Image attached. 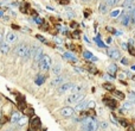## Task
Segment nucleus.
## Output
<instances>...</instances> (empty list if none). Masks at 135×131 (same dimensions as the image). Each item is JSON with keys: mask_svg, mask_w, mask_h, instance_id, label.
<instances>
[{"mask_svg": "<svg viewBox=\"0 0 135 131\" xmlns=\"http://www.w3.org/2000/svg\"><path fill=\"white\" fill-rule=\"evenodd\" d=\"M82 1H84V2H87V1H91V0H82Z\"/></svg>", "mask_w": 135, "mask_h": 131, "instance_id": "obj_51", "label": "nucleus"}, {"mask_svg": "<svg viewBox=\"0 0 135 131\" xmlns=\"http://www.w3.org/2000/svg\"><path fill=\"white\" fill-rule=\"evenodd\" d=\"M59 2H61V4H63V5H66V4L69 2V0H59Z\"/></svg>", "mask_w": 135, "mask_h": 131, "instance_id": "obj_46", "label": "nucleus"}, {"mask_svg": "<svg viewBox=\"0 0 135 131\" xmlns=\"http://www.w3.org/2000/svg\"><path fill=\"white\" fill-rule=\"evenodd\" d=\"M121 13H122V10H121V9L114 10V11H111V12H110V17H111V18H116V17H118Z\"/></svg>", "mask_w": 135, "mask_h": 131, "instance_id": "obj_19", "label": "nucleus"}, {"mask_svg": "<svg viewBox=\"0 0 135 131\" xmlns=\"http://www.w3.org/2000/svg\"><path fill=\"white\" fill-rule=\"evenodd\" d=\"M61 114L63 116V117H65V118H68V117H71L72 114H73V112H75V110L72 109V107H70V106H66V107H63V109H61Z\"/></svg>", "mask_w": 135, "mask_h": 131, "instance_id": "obj_5", "label": "nucleus"}, {"mask_svg": "<svg viewBox=\"0 0 135 131\" xmlns=\"http://www.w3.org/2000/svg\"><path fill=\"white\" fill-rule=\"evenodd\" d=\"M25 123H26V118H23V117H21V118H20V120L18 122V124H20V125H24Z\"/></svg>", "mask_w": 135, "mask_h": 131, "instance_id": "obj_41", "label": "nucleus"}, {"mask_svg": "<svg viewBox=\"0 0 135 131\" xmlns=\"http://www.w3.org/2000/svg\"><path fill=\"white\" fill-rule=\"evenodd\" d=\"M64 80H65L64 76H62V75H57L54 80L51 81V86H56V87H57V86H61V85L64 82Z\"/></svg>", "mask_w": 135, "mask_h": 131, "instance_id": "obj_9", "label": "nucleus"}, {"mask_svg": "<svg viewBox=\"0 0 135 131\" xmlns=\"http://www.w3.org/2000/svg\"><path fill=\"white\" fill-rule=\"evenodd\" d=\"M35 23H36V24H43V19L36 17V18H35Z\"/></svg>", "mask_w": 135, "mask_h": 131, "instance_id": "obj_39", "label": "nucleus"}, {"mask_svg": "<svg viewBox=\"0 0 135 131\" xmlns=\"http://www.w3.org/2000/svg\"><path fill=\"white\" fill-rule=\"evenodd\" d=\"M66 13H68V16H69V17H75V13H73V12H72V10H66Z\"/></svg>", "mask_w": 135, "mask_h": 131, "instance_id": "obj_38", "label": "nucleus"}, {"mask_svg": "<svg viewBox=\"0 0 135 131\" xmlns=\"http://www.w3.org/2000/svg\"><path fill=\"white\" fill-rule=\"evenodd\" d=\"M121 24H122L123 26H128V25L130 24V14H129V13H127V14H125V16L122 17Z\"/></svg>", "mask_w": 135, "mask_h": 131, "instance_id": "obj_13", "label": "nucleus"}, {"mask_svg": "<svg viewBox=\"0 0 135 131\" xmlns=\"http://www.w3.org/2000/svg\"><path fill=\"white\" fill-rule=\"evenodd\" d=\"M110 119L113 120V123H115V124H118V122H117V119L115 118V116H114V114H110Z\"/></svg>", "mask_w": 135, "mask_h": 131, "instance_id": "obj_40", "label": "nucleus"}, {"mask_svg": "<svg viewBox=\"0 0 135 131\" xmlns=\"http://www.w3.org/2000/svg\"><path fill=\"white\" fill-rule=\"evenodd\" d=\"M114 94L116 95L118 99H125V94L122 92H120V91H114Z\"/></svg>", "mask_w": 135, "mask_h": 131, "instance_id": "obj_25", "label": "nucleus"}, {"mask_svg": "<svg viewBox=\"0 0 135 131\" xmlns=\"http://www.w3.org/2000/svg\"><path fill=\"white\" fill-rule=\"evenodd\" d=\"M116 72H117V67H116V66H115V65H110V66H109V68H108V73H109V74L114 76V74H115Z\"/></svg>", "mask_w": 135, "mask_h": 131, "instance_id": "obj_22", "label": "nucleus"}, {"mask_svg": "<svg viewBox=\"0 0 135 131\" xmlns=\"http://www.w3.org/2000/svg\"><path fill=\"white\" fill-rule=\"evenodd\" d=\"M133 80H134V81H135V76H133Z\"/></svg>", "mask_w": 135, "mask_h": 131, "instance_id": "obj_53", "label": "nucleus"}, {"mask_svg": "<svg viewBox=\"0 0 135 131\" xmlns=\"http://www.w3.org/2000/svg\"><path fill=\"white\" fill-rule=\"evenodd\" d=\"M84 41H85L87 43H90V41H89V39H88V38H87V37H84Z\"/></svg>", "mask_w": 135, "mask_h": 131, "instance_id": "obj_49", "label": "nucleus"}, {"mask_svg": "<svg viewBox=\"0 0 135 131\" xmlns=\"http://www.w3.org/2000/svg\"><path fill=\"white\" fill-rule=\"evenodd\" d=\"M14 53H16V55H18L19 57H21L24 60H28L31 57V49H30V45L26 43H19L14 48Z\"/></svg>", "mask_w": 135, "mask_h": 131, "instance_id": "obj_1", "label": "nucleus"}, {"mask_svg": "<svg viewBox=\"0 0 135 131\" xmlns=\"http://www.w3.org/2000/svg\"><path fill=\"white\" fill-rule=\"evenodd\" d=\"M44 54H43V49L42 48H37V50H36V53H35V55H33V60L36 61V62H38L40 58H42V56H43Z\"/></svg>", "mask_w": 135, "mask_h": 131, "instance_id": "obj_11", "label": "nucleus"}, {"mask_svg": "<svg viewBox=\"0 0 135 131\" xmlns=\"http://www.w3.org/2000/svg\"><path fill=\"white\" fill-rule=\"evenodd\" d=\"M87 107H89V109H94V107H95V103H94V101H88Z\"/></svg>", "mask_w": 135, "mask_h": 131, "instance_id": "obj_37", "label": "nucleus"}, {"mask_svg": "<svg viewBox=\"0 0 135 131\" xmlns=\"http://www.w3.org/2000/svg\"><path fill=\"white\" fill-rule=\"evenodd\" d=\"M99 128V123L95 118H83L82 119V131H97Z\"/></svg>", "mask_w": 135, "mask_h": 131, "instance_id": "obj_2", "label": "nucleus"}, {"mask_svg": "<svg viewBox=\"0 0 135 131\" xmlns=\"http://www.w3.org/2000/svg\"><path fill=\"white\" fill-rule=\"evenodd\" d=\"M20 118H21V114L19 112H14L12 114V118H11V122L12 123H18L20 120Z\"/></svg>", "mask_w": 135, "mask_h": 131, "instance_id": "obj_17", "label": "nucleus"}, {"mask_svg": "<svg viewBox=\"0 0 135 131\" xmlns=\"http://www.w3.org/2000/svg\"><path fill=\"white\" fill-rule=\"evenodd\" d=\"M103 88L108 89V91H114V86L111 84H104L103 85Z\"/></svg>", "mask_w": 135, "mask_h": 131, "instance_id": "obj_28", "label": "nucleus"}, {"mask_svg": "<svg viewBox=\"0 0 135 131\" xmlns=\"http://www.w3.org/2000/svg\"><path fill=\"white\" fill-rule=\"evenodd\" d=\"M132 69H133V70H135V66H133V67H132Z\"/></svg>", "mask_w": 135, "mask_h": 131, "instance_id": "obj_52", "label": "nucleus"}, {"mask_svg": "<svg viewBox=\"0 0 135 131\" xmlns=\"http://www.w3.org/2000/svg\"><path fill=\"white\" fill-rule=\"evenodd\" d=\"M83 56H84V58H87V60H89V61H97V60H99L97 57L94 56V55H92L90 51H88V50L83 53Z\"/></svg>", "mask_w": 135, "mask_h": 131, "instance_id": "obj_14", "label": "nucleus"}, {"mask_svg": "<svg viewBox=\"0 0 135 131\" xmlns=\"http://www.w3.org/2000/svg\"><path fill=\"white\" fill-rule=\"evenodd\" d=\"M44 81H45V76L44 75H37V77H36V84L37 85H43L44 84Z\"/></svg>", "mask_w": 135, "mask_h": 131, "instance_id": "obj_21", "label": "nucleus"}, {"mask_svg": "<svg viewBox=\"0 0 135 131\" xmlns=\"http://www.w3.org/2000/svg\"><path fill=\"white\" fill-rule=\"evenodd\" d=\"M39 126V119L38 118H35L32 120V128H38Z\"/></svg>", "mask_w": 135, "mask_h": 131, "instance_id": "obj_32", "label": "nucleus"}, {"mask_svg": "<svg viewBox=\"0 0 135 131\" xmlns=\"http://www.w3.org/2000/svg\"><path fill=\"white\" fill-rule=\"evenodd\" d=\"M83 89H84V87L81 86V85H78V86H73L71 91H72V93H81Z\"/></svg>", "mask_w": 135, "mask_h": 131, "instance_id": "obj_23", "label": "nucleus"}, {"mask_svg": "<svg viewBox=\"0 0 135 131\" xmlns=\"http://www.w3.org/2000/svg\"><path fill=\"white\" fill-rule=\"evenodd\" d=\"M87 104H88V101H85V100H81L80 103H77V106L73 109L75 111H82L83 109H85L87 107Z\"/></svg>", "mask_w": 135, "mask_h": 131, "instance_id": "obj_15", "label": "nucleus"}, {"mask_svg": "<svg viewBox=\"0 0 135 131\" xmlns=\"http://www.w3.org/2000/svg\"><path fill=\"white\" fill-rule=\"evenodd\" d=\"M2 14H4V13H2V11H0V17H2Z\"/></svg>", "mask_w": 135, "mask_h": 131, "instance_id": "obj_50", "label": "nucleus"}, {"mask_svg": "<svg viewBox=\"0 0 135 131\" xmlns=\"http://www.w3.org/2000/svg\"><path fill=\"white\" fill-rule=\"evenodd\" d=\"M127 73H123V72H117V77L118 79H126Z\"/></svg>", "mask_w": 135, "mask_h": 131, "instance_id": "obj_33", "label": "nucleus"}, {"mask_svg": "<svg viewBox=\"0 0 135 131\" xmlns=\"http://www.w3.org/2000/svg\"><path fill=\"white\" fill-rule=\"evenodd\" d=\"M28 7V5L27 4H24V5H21V7H20V10H21V12H24V13H26L27 11H26V9Z\"/></svg>", "mask_w": 135, "mask_h": 131, "instance_id": "obj_35", "label": "nucleus"}, {"mask_svg": "<svg viewBox=\"0 0 135 131\" xmlns=\"http://www.w3.org/2000/svg\"><path fill=\"white\" fill-rule=\"evenodd\" d=\"M38 66H39V68L43 70V72H47L50 68H51V57L49 56V55H43L42 58L37 62Z\"/></svg>", "mask_w": 135, "mask_h": 131, "instance_id": "obj_3", "label": "nucleus"}, {"mask_svg": "<svg viewBox=\"0 0 135 131\" xmlns=\"http://www.w3.org/2000/svg\"><path fill=\"white\" fill-rule=\"evenodd\" d=\"M2 42H4V38H2V35H1V33H0V44H1V43H2Z\"/></svg>", "mask_w": 135, "mask_h": 131, "instance_id": "obj_47", "label": "nucleus"}, {"mask_svg": "<svg viewBox=\"0 0 135 131\" xmlns=\"http://www.w3.org/2000/svg\"><path fill=\"white\" fill-rule=\"evenodd\" d=\"M121 62H122L123 65H128V60H127V58H125V57L121 60Z\"/></svg>", "mask_w": 135, "mask_h": 131, "instance_id": "obj_45", "label": "nucleus"}, {"mask_svg": "<svg viewBox=\"0 0 135 131\" xmlns=\"http://www.w3.org/2000/svg\"><path fill=\"white\" fill-rule=\"evenodd\" d=\"M127 131H135V126H133V125H128V126H127Z\"/></svg>", "mask_w": 135, "mask_h": 131, "instance_id": "obj_42", "label": "nucleus"}, {"mask_svg": "<svg viewBox=\"0 0 135 131\" xmlns=\"http://www.w3.org/2000/svg\"><path fill=\"white\" fill-rule=\"evenodd\" d=\"M84 99V94L83 93H71L65 100V103L69 104V105H72V104H77L80 103L81 100Z\"/></svg>", "mask_w": 135, "mask_h": 131, "instance_id": "obj_4", "label": "nucleus"}, {"mask_svg": "<svg viewBox=\"0 0 135 131\" xmlns=\"http://www.w3.org/2000/svg\"><path fill=\"white\" fill-rule=\"evenodd\" d=\"M95 42H96V44H97L99 47H101V48H103V47H104V44H103V43H102V41L99 39V37H96V38H95Z\"/></svg>", "mask_w": 135, "mask_h": 131, "instance_id": "obj_31", "label": "nucleus"}, {"mask_svg": "<svg viewBox=\"0 0 135 131\" xmlns=\"http://www.w3.org/2000/svg\"><path fill=\"white\" fill-rule=\"evenodd\" d=\"M107 43H108V44H110V43H111V38H110V37L107 38Z\"/></svg>", "mask_w": 135, "mask_h": 131, "instance_id": "obj_48", "label": "nucleus"}, {"mask_svg": "<svg viewBox=\"0 0 135 131\" xmlns=\"http://www.w3.org/2000/svg\"><path fill=\"white\" fill-rule=\"evenodd\" d=\"M135 0H125L123 1V7L125 6H127V5H132V4H134Z\"/></svg>", "mask_w": 135, "mask_h": 131, "instance_id": "obj_34", "label": "nucleus"}, {"mask_svg": "<svg viewBox=\"0 0 135 131\" xmlns=\"http://www.w3.org/2000/svg\"><path fill=\"white\" fill-rule=\"evenodd\" d=\"M117 122H118V124H121V125L125 126V128L128 126V122H127L126 119H117Z\"/></svg>", "mask_w": 135, "mask_h": 131, "instance_id": "obj_30", "label": "nucleus"}, {"mask_svg": "<svg viewBox=\"0 0 135 131\" xmlns=\"http://www.w3.org/2000/svg\"><path fill=\"white\" fill-rule=\"evenodd\" d=\"M106 104H107V106H109L110 109H116L117 106V101L116 100H114V99H108V100H106Z\"/></svg>", "mask_w": 135, "mask_h": 131, "instance_id": "obj_16", "label": "nucleus"}, {"mask_svg": "<svg viewBox=\"0 0 135 131\" xmlns=\"http://www.w3.org/2000/svg\"><path fill=\"white\" fill-rule=\"evenodd\" d=\"M61 70H62V66L59 65V63H56V65L52 67V73L54 75H58L61 73Z\"/></svg>", "mask_w": 135, "mask_h": 131, "instance_id": "obj_18", "label": "nucleus"}, {"mask_svg": "<svg viewBox=\"0 0 135 131\" xmlns=\"http://www.w3.org/2000/svg\"><path fill=\"white\" fill-rule=\"evenodd\" d=\"M17 35L14 33V32H12V31H9L7 33H6V43H9V44H13V43H16L17 42Z\"/></svg>", "mask_w": 135, "mask_h": 131, "instance_id": "obj_7", "label": "nucleus"}, {"mask_svg": "<svg viewBox=\"0 0 135 131\" xmlns=\"http://www.w3.org/2000/svg\"><path fill=\"white\" fill-rule=\"evenodd\" d=\"M64 57H65L66 60L71 61V62H76V61H77V58L73 56L72 54H70V53H64Z\"/></svg>", "mask_w": 135, "mask_h": 131, "instance_id": "obj_20", "label": "nucleus"}, {"mask_svg": "<svg viewBox=\"0 0 135 131\" xmlns=\"http://www.w3.org/2000/svg\"><path fill=\"white\" fill-rule=\"evenodd\" d=\"M107 126H108V124H107V123H106V122H103V123H102V124H101V128H102V129H106Z\"/></svg>", "mask_w": 135, "mask_h": 131, "instance_id": "obj_44", "label": "nucleus"}, {"mask_svg": "<svg viewBox=\"0 0 135 131\" xmlns=\"http://www.w3.org/2000/svg\"><path fill=\"white\" fill-rule=\"evenodd\" d=\"M73 86H75V85L71 84V82L62 84L59 87H58V92H59V93H65V92H68V91H71Z\"/></svg>", "mask_w": 135, "mask_h": 131, "instance_id": "obj_6", "label": "nucleus"}, {"mask_svg": "<svg viewBox=\"0 0 135 131\" xmlns=\"http://www.w3.org/2000/svg\"><path fill=\"white\" fill-rule=\"evenodd\" d=\"M108 5H107V2L106 1H102V2H99V11L101 13H107L108 12Z\"/></svg>", "mask_w": 135, "mask_h": 131, "instance_id": "obj_12", "label": "nucleus"}, {"mask_svg": "<svg viewBox=\"0 0 135 131\" xmlns=\"http://www.w3.org/2000/svg\"><path fill=\"white\" fill-rule=\"evenodd\" d=\"M128 51L130 53V55L135 56V50H134V48H133V47H129V45H128Z\"/></svg>", "mask_w": 135, "mask_h": 131, "instance_id": "obj_36", "label": "nucleus"}, {"mask_svg": "<svg viewBox=\"0 0 135 131\" xmlns=\"http://www.w3.org/2000/svg\"><path fill=\"white\" fill-rule=\"evenodd\" d=\"M129 14H130V23L135 24V9L132 12H129Z\"/></svg>", "mask_w": 135, "mask_h": 131, "instance_id": "obj_26", "label": "nucleus"}, {"mask_svg": "<svg viewBox=\"0 0 135 131\" xmlns=\"http://www.w3.org/2000/svg\"><path fill=\"white\" fill-rule=\"evenodd\" d=\"M9 50H11V48H9V43L2 42V43L0 44V53H2V54H9Z\"/></svg>", "mask_w": 135, "mask_h": 131, "instance_id": "obj_10", "label": "nucleus"}, {"mask_svg": "<svg viewBox=\"0 0 135 131\" xmlns=\"http://www.w3.org/2000/svg\"><path fill=\"white\" fill-rule=\"evenodd\" d=\"M108 56L110 58H114V60H120L121 58V54H120V51L117 49H109Z\"/></svg>", "mask_w": 135, "mask_h": 131, "instance_id": "obj_8", "label": "nucleus"}, {"mask_svg": "<svg viewBox=\"0 0 135 131\" xmlns=\"http://www.w3.org/2000/svg\"><path fill=\"white\" fill-rule=\"evenodd\" d=\"M108 6H116L117 4L120 2V0H106Z\"/></svg>", "mask_w": 135, "mask_h": 131, "instance_id": "obj_24", "label": "nucleus"}, {"mask_svg": "<svg viewBox=\"0 0 135 131\" xmlns=\"http://www.w3.org/2000/svg\"><path fill=\"white\" fill-rule=\"evenodd\" d=\"M133 107V105H132V103H129V101H126V103L123 104V109L125 110H130Z\"/></svg>", "mask_w": 135, "mask_h": 131, "instance_id": "obj_29", "label": "nucleus"}, {"mask_svg": "<svg viewBox=\"0 0 135 131\" xmlns=\"http://www.w3.org/2000/svg\"><path fill=\"white\" fill-rule=\"evenodd\" d=\"M37 38H38V39H39V41H40V42H46V41H45V38L43 37V36H40V35H37Z\"/></svg>", "mask_w": 135, "mask_h": 131, "instance_id": "obj_43", "label": "nucleus"}, {"mask_svg": "<svg viewBox=\"0 0 135 131\" xmlns=\"http://www.w3.org/2000/svg\"><path fill=\"white\" fill-rule=\"evenodd\" d=\"M88 70H89L91 74H97V69H96L94 66H89V67H88Z\"/></svg>", "mask_w": 135, "mask_h": 131, "instance_id": "obj_27", "label": "nucleus"}]
</instances>
